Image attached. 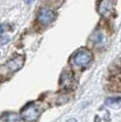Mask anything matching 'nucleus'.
<instances>
[{
  "mask_svg": "<svg viewBox=\"0 0 121 122\" xmlns=\"http://www.w3.org/2000/svg\"><path fill=\"white\" fill-rule=\"evenodd\" d=\"M93 60L92 52L86 47H81L72 56L71 63L76 67H84L89 65Z\"/></svg>",
  "mask_w": 121,
  "mask_h": 122,
  "instance_id": "nucleus-1",
  "label": "nucleus"
},
{
  "mask_svg": "<svg viewBox=\"0 0 121 122\" xmlns=\"http://www.w3.org/2000/svg\"><path fill=\"white\" fill-rule=\"evenodd\" d=\"M40 116V110L36 104L32 103L24 106L21 111V117L25 122H35Z\"/></svg>",
  "mask_w": 121,
  "mask_h": 122,
  "instance_id": "nucleus-2",
  "label": "nucleus"
},
{
  "mask_svg": "<svg viewBox=\"0 0 121 122\" xmlns=\"http://www.w3.org/2000/svg\"><path fill=\"white\" fill-rule=\"evenodd\" d=\"M56 18V14L53 10L49 9V7H42L41 10L38 13V22L43 26H46V25L51 24L53 21Z\"/></svg>",
  "mask_w": 121,
  "mask_h": 122,
  "instance_id": "nucleus-3",
  "label": "nucleus"
},
{
  "mask_svg": "<svg viewBox=\"0 0 121 122\" xmlns=\"http://www.w3.org/2000/svg\"><path fill=\"white\" fill-rule=\"evenodd\" d=\"M24 61H25L24 56H16V57L12 58L10 61H7L5 64L7 72L15 73L17 71H19L20 68H22V66H23Z\"/></svg>",
  "mask_w": 121,
  "mask_h": 122,
  "instance_id": "nucleus-4",
  "label": "nucleus"
},
{
  "mask_svg": "<svg viewBox=\"0 0 121 122\" xmlns=\"http://www.w3.org/2000/svg\"><path fill=\"white\" fill-rule=\"evenodd\" d=\"M98 4H99L97 7L98 13L102 17L107 18L114 13V2L113 1H100Z\"/></svg>",
  "mask_w": 121,
  "mask_h": 122,
  "instance_id": "nucleus-5",
  "label": "nucleus"
},
{
  "mask_svg": "<svg viewBox=\"0 0 121 122\" xmlns=\"http://www.w3.org/2000/svg\"><path fill=\"white\" fill-rule=\"evenodd\" d=\"M60 86L63 90H69L74 84V78H73V74L70 71H64L60 76Z\"/></svg>",
  "mask_w": 121,
  "mask_h": 122,
  "instance_id": "nucleus-6",
  "label": "nucleus"
},
{
  "mask_svg": "<svg viewBox=\"0 0 121 122\" xmlns=\"http://www.w3.org/2000/svg\"><path fill=\"white\" fill-rule=\"evenodd\" d=\"M105 104L112 108H119V107H121V97L106 98Z\"/></svg>",
  "mask_w": 121,
  "mask_h": 122,
  "instance_id": "nucleus-7",
  "label": "nucleus"
},
{
  "mask_svg": "<svg viewBox=\"0 0 121 122\" xmlns=\"http://www.w3.org/2000/svg\"><path fill=\"white\" fill-rule=\"evenodd\" d=\"M1 120L4 122H15V121H19L20 118L15 113H5L1 117Z\"/></svg>",
  "mask_w": 121,
  "mask_h": 122,
  "instance_id": "nucleus-8",
  "label": "nucleus"
},
{
  "mask_svg": "<svg viewBox=\"0 0 121 122\" xmlns=\"http://www.w3.org/2000/svg\"><path fill=\"white\" fill-rule=\"evenodd\" d=\"M93 41H94L95 43H103L104 42V40H105V36H104V34L101 32V30H97L96 32L93 34Z\"/></svg>",
  "mask_w": 121,
  "mask_h": 122,
  "instance_id": "nucleus-9",
  "label": "nucleus"
},
{
  "mask_svg": "<svg viewBox=\"0 0 121 122\" xmlns=\"http://www.w3.org/2000/svg\"><path fill=\"white\" fill-rule=\"evenodd\" d=\"M9 41H10V37H7V36H2V37H0V45L5 44V43H7Z\"/></svg>",
  "mask_w": 121,
  "mask_h": 122,
  "instance_id": "nucleus-10",
  "label": "nucleus"
},
{
  "mask_svg": "<svg viewBox=\"0 0 121 122\" xmlns=\"http://www.w3.org/2000/svg\"><path fill=\"white\" fill-rule=\"evenodd\" d=\"M6 25L5 24H0V34H2L3 32H5L6 30Z\"/></svg>",
  "mask_w": 121,
  "mask_h": 122,
  "instance_id": "nucleus-11",
  "label": "nucleus"
},
{
  "mask_svg": "<svg viewBox=\"0 0 121 122\" xmlns=\"http://www.w3.org/2000/svg\"><path fill=\"white\" fill-rule=\"evenodd\" d=\"M66 122H78L77 120H75V119H70L69 121H66Z\"/></svg>",
  "mask_w": 121,
  "mask_h": 122,
  "instance_id": "nucleus-12",
  "label": "nucleus"
}]
</instances>
